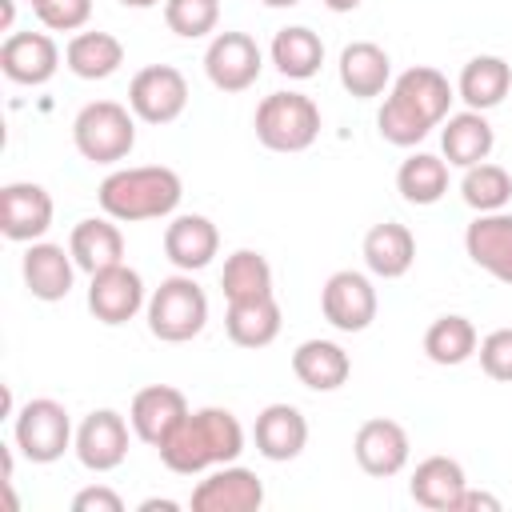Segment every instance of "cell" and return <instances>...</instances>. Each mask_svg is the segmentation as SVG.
Instances as JSON below:
<instances>
[{
    "instance_id": "obj_1",
    "label": "cell",
    "mask_w": 512,
    "mask_h": 512,
    "mask_svg": "<svg viewBox=\"0 0 512 512\" xmlns=\"http://www.w3.org/2000/svg\"><path fill=\"white\" fill-rule=\"evenodd\" d=\"M244 452V428L240 420L228 412V408H200V412H188L172 436L160 444V460L164 468L180 472V476H192V472H204L212 464H228Z\"/></svg>"
},
{
    "instance_id": "obj_2",
    "label": "cell",
    "mask_w": 512,
    "mask_h": 512,
    "mask_svg": "<svg viewBox=\"0 0 512 512\" xmlns=\"http://www.w3.org/2000/svg\"><path fill=\"white\" fill-rule=\"evenodd\" d=\"M184 188L180 176L164 164H144V168H120L104 176L100 184V208L116 220H156L168 216L180 204Z\"/></svg>"
},
{
    "instance_id": "obj_3",
    "label": "cell",
    "mask_w": 512,
    "mask_h": 512,
    "mask_svg": "<svg viewBox=\"0 0 512 512\" xmlns=\"http://www.w3.org/2000/svg\"><path fill=\"white\" fill-rule=\"evenodd\" d=\"M208 324V296L192 276H168L148 300V328L164 344H184Z\"/></svg>"
},
{
    "instance_id": "obj_4",
    "label": "cell",
    "mask_w": 512,
    "mask_h": 512,
    "mask_svg": "<svg viewBox=\"0 0 512 512\" xmlns=\"http://www.w3.org/2000/svg\"><path fill=\"white\" fill-rule=\"evenodd\" d=\"M320 136V108L304 92H272L256 108V140L272 152H304Z\"/></svg>"
},
{
    "instance_id": "obj_5",
    "label": "cell",
    "mask_w": 512,
    "mask_h": 512,
    "mask_svg": "<svg viewBox=\"0 0 512 512\" xmlns=\"http://www.w3.org/2000/svg\"><path fill=\"white\" fill-rule=\"evenodd\" d=\"M72 136H76V148L84 160L92 164H116L132 152L136 144V124L128 116L124 104L116 100H92L80 108L76 124H72Z\"/></svg>"
},
{
    "instance_id": "obj_6",
    "label": "cell",
    "mask_w": 512,
    "mask_h": 512,
    "mask_svg": "<svg viewBox=\"0 0 512 512\" xmlns=\"http://www.w3.org/2000/svg\"><path fill=\"white\" fill-rule=\"evenodd\" d=\"M128 104L144 124H172L188 104V80L172 64H148L132 76Z\"/></svg>"
},
{
    "instance_id": "obj_7",
    "label": "cell",
    "mask_w": 512,
    "mask_h": 512,
    "mask_svg": "<svg viewBox=\"0 0 512 512\" xmlns=\"http://www.w3.org/2000/svg\"><path fill=\"white\" fill-rule=\"evenodd\" d=\"M72 440V424H68V412L64 404L40 396V400H28L16 416V444L20 452L32 460V464H52L64 456Z\"/></svg>"
},
{
    "instance_id": "obj_8",
    "label": "cell",
    "mask_w": 512,
    "mask_h": 512,
    "mask_svg": "<svg viewBox=\"0 0 512 512\" xmlns=\"http://www.w3.org/2000/svg\"><path fill=\"white\" fill-rule=\"evenodd\" d=\"M320 308H324V320L340 332H364L372 320H376V288L368 284V276L344 268V272H332L324 292H320Z\"/></svg>"
},
{
    "instance_id": "obj_9",
    "label": "cell",
    "mask_w": 512,
    "mask_h": 512,
    "mask_svg": "<svg viewBox=\"0 0 512 512\" xmlns=\"http://www.w3.org/2000/svg\"><path fill=\"white\" fill-rule=\"evenodd\" d=\"M204 72L220 92H244L260 76V48L248 32H220L204 52Z\"/></svg>"
},
{
    "instance_id": "obj_10",
    "label": "cell",
    "mask_w": 512,
    "mask_h": 512,
    "mask_svg": "<svg viewBox=\"0 0 512 512\" xmlns=\"http://www.w3.org/2000/svg\"><path fill=\"white\" fill-rule=\"evenodd\" d=\"M144 304V284L140 272H132L124 260L112 268L92 272V288H88V308L100 324H124L140 312Z\"/></svg>"
},
{
    "instance_id": "obj_11",
    "label": "cell",
    "mask_w": 512,
    "mask_h": 512,
    "mask_svg": "<svg viewBox=\"0 0 512 512\" xmlns=\"http://www.w3.org/2000/svg\"><path fill=\"white\" fill-rule=\"evenodd\" d=\"M352 452H356V464L368 476H376V480L396 476L404 468V460H408V432L388 416H372V420H364L356 428Z\"/></svg>"
},
{
    "instance_id": "obj_12",
    "label": "cell",
    "mask_w": 512,
    "mask_h": 512,
    "mask_svg": "<svg viewBox=\"0 0 512 512\" xmlns=\"http://www.w3.org/2000/svg\"><path fill=\"white\" fill-rule=\"evenodd\" d=\"M184 416H188V396L180 388H172V384H148V388H140L132 396V416L128 420H132V432L144 444L160 448Z\"/></svg>"
},
{
    "instance_id": "obj_13",
    "label": "cell",
    "mask_w": 512,
    "mask_h": 512,
    "mask_svg": "<svg viewBox=\"0 0 512 512\" xmlns=\"http://www.w3.org/2000/svg\"><path fill=\"white\" fill-rule=\"evenodd\" d=\"M52 224V196L40 184L16 180L0 188V232L8 240H36Z\"/></svg>"
},
{
    "instance_id": "obj_14",
    "label": "cell",
    "mask_w": 512,
    "mask_h": 512,
    "mask_svg": "<svg viewBox=\"0 0 512 512\" xmlns=\"http://www.w3.org/2000/svg\"><path fill=\"white\" fill-rule=\"evenodd\" d=\"M76 456L92 472H112L128 456V424H124V416L112 412V408H100V412L84 416V424L76 432Z\"/></svg>"
},
{
    "instance_id": "obj_15",
    "label": "cell",
    "mask_w": 512,
    "mask_h": 512,
    "mask_svg": "<svg viewBox=\"0 0 512 512\" xmlns=\"http://www.w3.org/2000/svg\"><path fill=\"white\" fill-rule=\"evenodd\" d=\"M264 504V484L248 468H220L192 492V512H256Z\"/></svg>"
},
{
    "instance_id": "obj_16",
    "label": "cell",
    "mask_w": 512,
    "mask_h": 512,
    "mask_svg": "<svg viewBox=\"0 0 512 512\" xmlns=\"http://www.w3.org/2000/svg\"><path fill=\"white\" fill-rule=\"evenodd\" d=\"M60 64V48L44 32H12L0 44V68L16 84H44Z\"/></svg>"
},
{
    "instance_id": "obj_17",
    "label": "cell",
    "mask_w": 512,
    "mask_h": 512,
    "mask_svg": "<svg viewBox=\"0 0 512 512\" xmlns=\"http://www.w3.org/2000/svg\"><path fill=\"white\" fill-rule=\"evenodd\" d=\"M464 248L484 272L512 284V216H504V212L476 216L464 232Z\"/></svg>"
},
{
    "instance_id": "obj_18",
    "label": "cell",
    "mask_w": 512,
    "mask_h": 512,
    "mask_svg": "<svg viewBox=\"0 0 512 512\" xmlns=\"http://www.w3.org/2000/svg\"><path fill=\"white\" fill-rule=\"evenodd\" d=\"M252 436H256V448H260V456H268V460H296L300 452H304V444H308V420L300 416V408H292V404H268L260 416H256V428H252Z\"/></svg>"
},
{
    "instance_id": "obj_19",
    "label": "cell",
    "mask_w": 512,
    "mask_h": 512,
    "mask_svg": "<svg viewBox=\"0 0 512 512\" xmlns=\"http://www.w3.org/2000/svg\"><path fill=\"white\" fill-rule=\"evenodd\" d=\"M216 248H220L216 224H212L208 216H196V212L176 216V220L168 224V232H164V252H168V260H172L176 268H184V272L204 268V264L216 256Z\"/></svg>"
},
{
    "instance_id": "obj_20",
    "label": "cell",
    "mask_w": 512,
    "mask_h": 512,
    "mask_svg": "<svg viewBox=\"0 0 512 512\" xmlns=\"http://www.w3.org/2000/svg\"><path fill=\"white\" fill-rule=\"evenodd\" d=\"M412 260H416V236L404 224L384 220V224H372L364 232V264L376 276L396 280V276H404L412 268Z\"/></svg>"
},
{
    "instance_id": "obj_21",
    "label": "cell",
    "mask_w": 512,
    "mask_h": 512,
    "mask_svg": "<svg viewBox=\"0 0 512 512\" xmlns=\"http://www.w3.org/2000/svg\"><path fill=\"white\" fill-rule=\"evenodd\" d=\"M464 488H468L464 468L452 456H428L412 472V500L428 512H452Z\"/></svg>"
},
{
    "instance_id": "obj_22",
    "label": "cell",
    "mask_w": 512,
    "mask_h": 512,
    "mask_svg": "<svg viewBox=\"0 0 512 512\" xmlns=\"http://www.w3.org/2000/svg\"><path fill=\"white\" fill-rule=\"evenodd\" d=\"M292 372L304 388H316V392H332L348 380L352 372V360L340 344L332 340H304L296 352H292Z\"/></svg>"
},
{
    "instance_id": "obj_23",
    "label": "cell",
    "mask_w": 512,
    "mask_h": 512,
    "mask_svg": "<svg viewBox=\"0 0 512 512\" xmlns=\"http://www.w3.org/2000/svg\"><path fill=\"white\" fill-rule=\"evenodd\" d=\"M388 76H392V60H388V52H384L380 44H372V40H352V44L340 52V84H344L352 96H360V100L380 96L384 84H388Z\"/></svg>"
},
{
    "instance_id": "obj_24",
    "label": "cell",
    "mask_w": 512,
    "mask_h": 512,
    "mask_svg": "<svg viewBox=\"0 0 512 512\" xmlns=\"http://www.w3.org/2000/svg\"><path fill=\"white\" fill-rule=\"evenodd\" d=\"M72 252L64 256L60 244H32L24 252V284L36 300H64L72 292Z\"/></svg>"
},
{
    "instance_id": "obj_25",
    "label": "cell",
    "mask_w": 512,
    "mask_h": 512,
    "mask_svg": "<svg viewBox=\"0 0 512 512\" xmlns=\"http://www.w3.org/2000/svg\"><path fill=\"white\" fill-rule=\"evenodd\" d=\"M228 340L240 348H264L276 340L280 332V304L272 296H256V300H232L228 316H224Z\"/></svg>"
},
{
    "instance_id": "obj_26",
    "label": "cell",
    "mask_w": 512,
    "mask_h": 512,
    "mask_svg": "<svg viewBox=\"0 0 512 512\" xmlns=\"http://www.w3.org/2000/svg\"><path fill=\"white\" fill-rule=\"evenodd\" d=\"M440 144H444L448 164L472 168V164L488 160V152H492V124L476 108L456 112V116H448V128L440 132Z\"/></svg>"
},
{
    "instance_id": "obj_27",
    "label": "cell",
    "mask_w": 512,
    "mask_h": 512,
    "mask_svg": "<svg viewBox=\"0 0 512 512\" xmlns=\"http://www.w3.org/2000/svg\"><path fill=\"white\" fill-rule=\"evenodd\" d=\"M68 252H72V260H76V268L100 272V268L120 264V256H124V236H120V228L108 224V220H80V224L72 228Z\"/></svg>"
},
{
    "instance_id": "obj_28",
    "label": "cell",
    "mask_w": 512,
    "mask_h": 512,
    "mask_svg": "<svg viewBox=\"0 0 512 512\" xmlns=\"http://www.w3.org/2000/svg\"><path fill=\"white\" fill-rule=\"evenodd\" d=\"M64 60L80 80H104L124 64V44L112 32H76Z\"/></svg>"
},
{
    "instance_id": "obj_29",
    "label": "cell",
    "mask_w": 512,
    "mask_h": 512,
    "mask_svg": "<svg viewBox=\"0 0 512 512\" xmlns=\"http://www.w3.org/2000/svg\"><path fill=\"white\" fill-rule=\"evenodd\" d=\"M512 88V68L500 56H472L460 72V100L476 112L496 108Z\"/></svg>"
},
{
    "instance_id": "obj_30",
    "label": "cell",
    "mask_w": 512,
    "mask_h": 512,
    "mask_svg": "<svg viewBox=\"0 0 512 512\" xmlns=\"http://www.w3.org/2000/svg\"><path fill=\"white\" fill-rule=\"evenodd\" d=\"M400 100H408L416 112H424L432 124H440L448 116V104H452V84L440 68H428V64H416L408 72L396 76V88H392Z\"/></svg>"
},
{
    "instance_id": "obj_31",
    "label": "cell",
    "mask_w": 512,
    "mask_h": 512,
    "mask_svg": "<svg viewBox=\"0 0 512 512\" xmlns=\"http://www.w3.org/2000/svg\"><path fill=\"white\" fill-rule=\"evenodd\" d=\"M272 64L288 80H308L324 64V44L312 28H280L272 36Z\"/></svg>"
},
{
    "instance_id": "obj_32",
    "label": "cell",
    "mask_w": 512,
    "mask_h": 512,
    "mask_svg": "<svg viewBox=\"0 0 512 512\" xmlns=\"http://www.w3.org/2000/svg\"><path fill=\"white\" fill-rule=\"evenodd\" d=\"M396 188L408 204H436L448 192V164L432 152H416L400 164L396 172Z\"/></svg>"
},
{
    "instance_id": "obj_33",
    "label": "cell",
    "mask_w": 512,
    "mask_h": 512,
    "mask_svg": "<svg viewBox=\"0 0 512 512\" xmlns=\"http://www.w3.org/2000/svg\"><path fill=\"white\" fill-rule=\"evenodd\" d=\"M220 288L232 300H256V296H272V268L260 252L252 248H240L224 260V272H220Z\"/></svg>"
},
{
    "instance_id": "obj_34",
    "label": "cell",
    "mask_w": 512,
    "mask_h": 512,
    "mask_svg": "<svg viewBox=\"0 0 512 512\" xmlns=\"http://www.w3.org/2000/svg\"><path fill=\"white\" fill-rule=\"evenodd\" d=\"M424 352L428 360L452 368V364H464L472 352H476V328L468 316H440L428 324L424 332Z\"/></svg>"
},
{
    "instance_id": "obj_35",
    "label": "cell",
    "mask_w": 512,
    "mask_h": 512,
    "mask_svg": "<svg viewBox=\"0 0 512 512\" xmlns=\"http://www.w3.org/2000/svg\"><path fill=\"white\" fill-rule=\"evenodd\" d=\"M468 208L476 212H500L508 200H512V176L500 168V164H472L464 172V184H460Z\"/></svg>"
},
{
    "instance_id": "obj_36",
    "label": "cell",
    "mask_w": 512,
    "mask_h": 512,
    "mask_svg": "<svg viewBox=\"0 0 512 512\" xmlns=\"http://www.w3.org/2000/svg\"><path fill=\"white\" fill-rule=\"evenodd\" d=\"M376 124H380V136H384L388 144H400V148H412V144H420V140L432 132V120H428L424 112H416L408 100H400L396 92L384 100Z\"/></svg>"
},
{
    "instance_id": "obj_37",
    "label": "cell",
    "mask_w": 512,
    "mask_h": 512,
    "mask_svg": "<svg viewBox=\"0 0 512 512\" xmlns=\"http://www.w3.org/2000/svg\"><path fill=\"white\" fill-rule=\"evenodd\" d=\"M164 20L176 36H204L220 20V0H164Z\"/></svg>"
},
{
    "instance_id": "obj_38",
    "label": "cell",
    "mask_w": 512,
    "mask_h": 512,
    "mask_svg": "<svg viewBox=\"0 0 512 512\" xmlns=\"http://www.w3.org/2000/svg\"><path fill=\"white\" fill-rule=\"evenodd\" d=\"M480 368L484 376L512 384V328H496L480 340Z\"/></svg>"
},
{
    "instance_id": "obj_39",
    "label": "cell",
    "mask_w": 512,
    "mask_h": 512,
    "mask_svg": "<svg viewBox=\"0 0 512 512\" xmlns=\"http://www.w3.org/2000/svg\"><path fill=\"white\" fill-rule=\"evenodd\" d=\"M40 24L52 32H72L92 16V0H36L32 4Z\"/></svg>"
},
{
    "instance_id": "obj_40",
    "label": "cell",
    "mask_w": 512,
    "mask_h": 512,
    "mask_svg": "<svg viewBox=\"0 0 512 512\" xmlns=\"http://www.w3.org/2000/svg\"><path fill=\"white\" fill-rule=\"evenodd\" d=\"M72 512H124V500L112 488H84L76 492Z\"/></svg>"
},
{
    "instance_id": "obj_41",
    "label": "cell",
    "mask_w": 512,
    "mask_h": 512,
    "mask_svg": "<svg viewBox=\"0 0 512 512\" xmlns=\"http://www.w3.org/2000/svg\"><path fill=\"white\" fill-rule=\"evenodd\" d=\"M452 512H500V500L488 496V492H472V488H464L460 500L452 504Z\"/></svg>"
},
{
    "instance_id": "obj_42",
    "label": "cell",
    "mask_w": 512,
    "mask_h": 512,
    "mask_svg": "<svg viewBox=\"0 0 512 512\" xmlns=\"http://www.w3.org/2000/svg\"><path fill=\"white\" fill-rule=\"evenodd\" d=\"M0 504H4V512H16V496H12V480H0Z\"/></svg>"
},
{
    "instance_id": "obj_43",
    "label": "cell",
    "mask_w": 512,
    "mask_h": 512,
    "mask_svg": "<svg viewBox=\"0 0 512 512\" xmlns=\"http://www.w3.org/2000/svg\"><path fill=\"white\" fill-rule=\"evenodd\" d=\"M140 512H176V500H144Z\"/></svg>"
},
{
    "instance_id": "obj_44",
    "label": "cell",
    "mask_w": 512,
    "mask_h": 512,
    "mask_svg": "<svg viewBox=\"0 0 512 512\" xmlns=\"http://www.w3.org/2000/svg\"><path fill=\"white\" fill-rule=\"evenodd\" d=\"M12 16H16L12 0H0V28H12Z\"/></svg>"
},
{
    "instance_id": "obj_45",
    "label": "cell",
    "mask_w": 512,
    "mask_h": 512,
    "mask_svg": "<svg viewBox=\"0 0 512 512\" xmlns=\"http://www.w3.org/2000/svg\"><path fill=\"white\" fill-rule=\"evenodd\" d=\"M332 12H352V8H360V0H324Z\"/></svg>"
},
{
    "instance_id": "obj_46",
    "label": "cell",
    "mask_w": 512,
    "mask_h": 512,
    "mask_svg": "<svg viewBox=\"0 0 512 512\" xmlns=\"http://www.w3.org/2000/svg\"><path fill=\"white\" fill-rule=\"evenodd\" d=\"M120 4H128V8H152V4H160V0H120Z\"/></svg>"
},
{
    "instance_id": "obj_47",
    "label": "cell",
    "mask_w": 512,
    "mask_h": 512,
    "mask_svg": "<svg viewBox=\"0 0 512 512\" xmlns=\"http://www.w3.org/2000/svg\"><path fill=\"white\" fill-rule=\"evenodd\" d=\"M268 8H292V4H300V0H264Z\"/></svg>"
},
{
    "instance_id": "obj_48",
    "label": "cell",
    "mask_w": 512,
    "mask_h": 512,
    "mask_svg": "<svg viewBox=\"0 0 512 512\" xmlns=\"http://www.w3.org/2000/svg\"><path fill=\"white\" fill-rule=\"evenodd\" d=\"M32 4H36V0H32Z\"/></svg>"
}]
</instances>
